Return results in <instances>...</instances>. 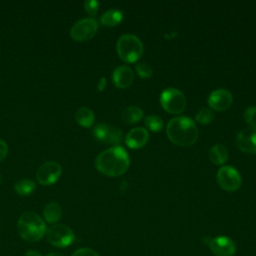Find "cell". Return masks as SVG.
Returning <instances> with one entry per match:
<instances>
[{
  "mask_svg": "<svg viewBox=\"0 0 256 256\" xmlns=\"http://www.w3.org/2000/svg\"><path fill=\"white\" fill-rule=\"evenodd\" d=\"M72 256H99V255L93 249H90V248H80V249H77L72 254Z\"/></svg>",
  "mask_w": 256,
  "mask_h": 256,
  "instance_id": "27",
  "label": "cell"
},
{
  "mask_svg": "<svg viewBox=\"0 0 256 256\" xmlns=\"http://www.w3.org/2000/svg\"><path fill=\"white\" fill-rule=\"evenodd\" d=\"M195 120L200 124H209L214 120V113L211 109L203 108L198 111L195 116Z\"/></svg>",
  "mask_w": 256,
  "mask_h": 256,
  "instance_id": "23",
  "label": "cell"
},
{
  "mask_svg": "<svg viewBox=\"0 0 256 256\" xmlns=\"http://www.w3.org/2000/svg\"><path fill=\"white\" fill-rule=\"evenodd\" d=\"M98 29V24L93 18H85L77 21L70 30L71 37L77 42H85L92 39Z\"/></svg>",
  "mask_w": 256,
  "mask_h": 256,
  "instance_id": "7",
  "label": "cell"
},
{
  "mask_svg": "<svg viewBox=\"0 0 256 256\" xmlns=\"http://www.w3.org/2000/svg\"><path fill=\"white\" fill-rule=\"evenodd\" d=\"M105 87H106V79H105V77H102V78L99 80V82H98L97 91L101 92V91H103V90H104V88H105Z\"/></svg>",
  "mask_w": 256,
  "mask_h": 256,
  "instance_id": "29",
  "label": "cell"
},
{
  "mask_svg": "<svg viewBox=\"0 0 256 256\" xmlns=\"http://www.w3.org/2000/svg\"><path fill=\"white\" fill-rule=\"evenodd\" d=\"M46 256H64V255H62L60 253H49Z\"/></svg>",
  "mask_w": 256,
  "mask_h": 256,
  "instance_id": "31",
  "label": "cell"
},
{
  "mask_svg": "<svg viewBox=\"0 0 256 256\" xmlns=\"http://www.w3.org/2000/svg\"><path fill=\"white\" fill-rule=\"evenodd\" d=\"M46 231L45 221L34 211H26L18 219L17 232L25 241H39L45 235Z\"/></svg>",
  "mask_w": 256,
  "mask_h": 256,
  "instance_id": "3",
  "label": "cell"
},
{
  "mask_svg": "<svg viewBox=\"0 0 256 256\" xmlns=\"http://www.w3.org/2000/svg\"><path fill=\"white\" fill-rule=\"evenodd\" d=\"M116 49L119 57L123 61L133 63L141 57L143 53V44L137 36L125 34L118 39Z\"/></svg>",
  "mask_w": 256,
  "mask_h": 256,
  "instance_id": "4",
  "label": "cell"
},
{
  "mask_svg": "<svg viewBox=\"0 0 256 256\" xmlns=\"http://www.w3.org/2000/svg\"><path fill=\"white\" fill-rule=\"evenodd\" d=\"M244 118L250 127L256 128V107L252 106L247 108L244 112Z\"/></svg>",
  "mask_w": 256,
  "mask_h": 256,
  "instance_id": "25",
  "label": "cell"
},
{
  "mask_svg": "<svg viewBox=\"0 0 256 256\" xmlns=\"http://www.w3.org/2000/svg\"><path fill=\"white\" fill-rule=\"evenodd\" d=\"M24 256H42L37 250H28Z\"/></svg>",
  "mask_w": 256,
  "mask_h": 256,
  "instance_id": "30",
  "label": "cell"
},
{
  "mask_svg": "<svg viewBox=\"0 0 256 256\" xmlns=\"http://www.w3.org/2000/svg\"><path fill=\"white\" fill-rule=\"evenodd\" d=\"M84 8L90 16H95L99 8V2L95 0H86L84 2Z\"/></svg>",
  "mask_w": 256,
  "mask_h": 256,
  "instance_id": "26",
  "label": "cell"
},
{
  "mask_svg": "<svg viewBox=\"0 0 256 256\" xmlns=\"http://www.w3.org/2000/svg\"><path fill=\"white\" fill-rule=\"evenodd\" d=\"M62 174V168L55 161H47L43 163L37 170V181L42 185H52Z\"/></svg>",
  "mask_w": 256,
  "mask_h": 256,
  "instance_id": "9",
  "label": "cell"
},
{
  "mask_svg": "<svg viewBox=\"0 0 256 256\" xmlns=\"http://www.w3.org/2000/svg\"><path fill=\"white\" fill-rule=\"evenodd\" d=\"M236 143L241 151L256 154V128L246 127L242 129L237 136Z\"/></svg>",
  "mask_w": 256,
  "mask_h": 256,
  "instance_id": "13",
  "label": "cell"
},
{
  "mask_svg": "<svg viewBox=\"0 0 256 256\" xmlns=\"http://www.w3.org/2000/svg\"><path fill=\"white\" fill-rule=\"evenodd\" d=\"M217 182L226 191H236L241 186V176L232 166H223L217 172Z\"/></svg>",
  "mask_w": 256,
  "mask_h": 256,
  "instance_id": "8",
  "label": "cell"
},
{
  "mask_svg": "<svg viewBox=\"0 0 256 256\" xmlns=\"http://www.w3.org/2000/svg\"><path fill=\"white\" fill-rule=\"evenodd\" d=\"M210 161L215 165H221L228 158V151L222 144H215L209 150Z\"/></svg>",
  "mask_w": 256,
  "mask_h": 256,
  "instance_id": "17",
  "label": "cell"
},
{
  "mask_svg": "<svg viewBox=\"0 0 256 256\" xmlns=\"http://www.w3.org/2000/svg\"><path fill=\"white\" fill-rule=\"evenodd\" d=\"M14 189L17 194L21 196H26L34 192V190L36 189V184L30 179H22L15 183Z\"/></svg>",
  "mask_w": 256,
  "mask_h": 256,
  "instance_id": "21",
  "label": "cell"
},
{
  "mask_svg": "<svg viewBox=\"0 0 256 256\" xmlns=\"http://www.w3.org/2000/svg\"><path fill=\"white\" fill-rule=\"evenodd\" d=\"M233 102L232 94L223 88H219L210 93L208 97L209 106L216 111L227 110Z\"/></svg>",
  "mask_w": 256,
  "mask_h": 256,
  "instance_id": "12",
  "label": "cell"
},
{
  "mask_svg": "<svg viewBox=\"0 0 256 256\" xmlns=\"http://www.w3.org/2000/svg\"><path fill=\"white\" fill-rule=\"evenodd\" d=\"M43 216L46 222L50 224L56 223L62 217V208L59 204L55 202H50L45 206L43 210Z\"/></svg>",
  "mask_w": 256,
  "mask_h": 256,
  "instance_id": "16",
  "label": "cell"
},
{
  "mask_svg": "<svg viewBox=\"0 0 256 256\" xmlns=\"http://www.w3.org/2000/svg\"><path fill=\"white\" fill-rule=\"evenodd\" d=\"M136 69V72L138 74L139 77L143 78V79H147V78H150L153 74V70L152 68L146 64V63H138L135 67Z\"/></svg>",
  "mask_w": 256,
  "mask_h": 256,
  "instance_id": "24",
  "label": "cell"
},
{
  "mask_svg": "<svg viewBox=\"0 0 256 256\" xmlns=\"http://www.w3.org/2000/svg\"><path fill=\"white\" fill-rule=\"evenodd\" d=\"M75 118L79 125L88 128V127H91L92 124L94 123L95 116L91 109L87 107H81L76 111Z\"/></svg>",
  "mask_w": 256,
  "mask_h": 256,
  "instance_id": "18",
  "label": "cell"
},
{
  "mask_svg": "<svg viewBox=\"0 0 256 256\" xmlns=\"http://www.w3.org/2000/svg\"><path fill=\"white\" fill-rule=\"evenodd\" d=\"M143 118V111L137 106H129L122 112V119L127 124L139 122Z\"/></svg>",
  "mask_w": 256,
  "mask_h": 256,
  "instance_id": "20",
  "label": "cell"
},
{
  "mask_svg": "<svg viewBox=\"0 0 256 256\" xmlns=\"http://www.w3.org/2000/svg\"><path fill=\"white\" fill-rule=\"evenodd\" d=\"M48 241L55 247L65 248L72 244L74 241L73 231L64 224H55L52 225L46 231Z\"/></svg>",
  "mask_w": 256,
  "mask_h": 256,
  "instance_id": "6",
  "label": "cell"
},
{
  "mask_svg": "<svg viewBox=\"0 0 256 256\" xmlns=\"http://www.w3.org/2000/svg\"><path fill=\"white\" fill-rule=\"evenodd\" d=\"M207 244L215 256H233L236 252L234 241L226 236L211 238Z\"/></svg>",
  "mask_w": 256,
  "mask_h": 256,
  "instance_id": "11",
  "label": "cell"
},
{
  "mask_svg": "<svg viewBox=\"0 0 256 256\" xmlns=\"http://www.w3.org/2000/svg\"><path fill=\"white\" fill-rule=\"evenodd\" d=\"M7 153H8V146L3 140L0 139V162L5 159V157L7 156Z\"/></svg>",
  "mask_w": 256,
  "mask_h": 256,
  "instance_id": "28",
  "label": "cell"
},
{
  "mask_svg": "<svg viewBox=\"0 0 256 256\" xmlns=\"http://www.w3.org/2000/svg\"><path fill=\"white\" fill-rule=\"evenodd\" d=\"M94 137L104 143V144H111V145H118L122 141V131L118 128L107 124H97L93 129Z\"/></svg>",
  "mask_w": 256,
  "mask_h": 256,
  "instance_id": "10",
  "label": "cell"
},
{
  "mask_svg": "<svg viewBox=\"0 0 256 256\" xmlns=\"http://www.w3.org/2000/svg\"><path fill=\"white\" fill-rule=\"evenodd\" d=\"M122 19H123V15L119 10L111 9L102 14L100 21L104 26L114 27L118 25L122 21Z\"/></svg>",
  "mask_w": 256,
  "mask_h": 256,
  "instance_id": "19",
  "label": "cell"
},
{
  "mask_svg": "<svg viewBox=\"0 0 256 256\" xmlns=\"http://www.w3.org/2000/svg\"><path fill=\"white\" fill-rule=\"evenodd\" d=\"M0 180H1V177H0Z\"/></svg>",
  "mask_w": 256,
  "mask_h": 256,
  "instance_id": "32",
  "label": "cell"
},
{
  "mask_svg": "<svg viewBox=\"0 0 256 256\" xmlns=\"http://www.w3.org/2000/svg\"><path fill=\"white\" fill-rule=\"evenodd\" d=\"M160 103L165 111L170 114H180L186 108L184 94L176 88H167L160 95Z\"/></svg>",
  "mask_w": 256,
  "mask_h": 256,
  "instance_id": "5",
  "label": "cell"
},
{
  "mask_svg": "<svg viewBox=\"0 0 256 256\" xmlns=\"http://www.w3.org/2000/svg\"><path fill=\"white\" fill-rule=\"evenodd\" d=\"M166 132L171 142L183 147L193 145L198 138V129L194 121L184 116L171 119L167 124Z\"/></svg>",
  "mask_w": 256,
  "mask_h": 256,
  "instance_id": "2",
  "label": "cell"
},
{
  "mask_svg": "<svg viewBox=\"0 0 256 256\" xmlns=\"http://www.w3.org/2000/svg\"><path fill=\"white\" fill-rule=\"evenodd\" d=\"M96 169L109 177H118L124 174L129 167V156L120 146L111 147L101 152L95 159Z\"/></svg>",
  "mask_w": 256,
  "mask_h": 256,
  "instance_id": "1",
  "label": "cell"
},
{
  "mask_svg": "<svg viewBox=\"0 0 256 256\" xmlns=\"http://www.w3.org/2000/svg\"><path fill=\"white\" fill-rule=\"evenodd\" d=\"M145 126L148 128V130L153 132H159L163 128V121L159 116L150 115L147 116L144 120Z\"/></svg>",
  "mask_w": 256,
  "mask_h": 256,
  "instance_id": "22",
  "label": "cell"
},
{
  "mask_svg": "<svg viewBox=\"0 0 256 256\" xmlns=\"http://www.w3.org/2000/svg\"><path fill=\"white\" fill-rule=\"evenodd\" d=\"M133 79L134 74L132 72V69L125 65L117 67L112 75L114 85L120 89L128 88L133 83Z\"/></svg>",
  "mask_w": 256,
  "mask_h": 256,
  "instance_id": "15",
  "label": "cell"
},
{
  "mask_svg": "<svg viewBox=\"0 0 256 256\" xmlns=\"http://www.w3.org/2000/svg\"><path fill=\"white\" fill-rule=\"evenodd\" d=\"M149 140V133L145 128L136 127L131 129L125 138V143L129 148L139 149L146 145Z\"/></svg>",
  "mask_w": 256,
  "mask_h": 256,
  "instance_id": "14",
  "label": "cell"
}]
</instances>
